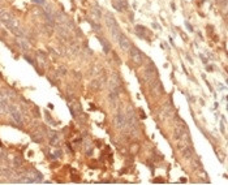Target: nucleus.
<instances>
[{"instance_id":"nucleus-4","label":"nucleus","mask_w":228,"mask_h":185,"mask_svg":"<svg viewBox=\"0 0 228 185\" xmlns=\"http://www.w3.org/2000/svg\"><path fill=\"white\" fill-rule=\"evenodd\" d=\"M11 111H12V116H13V119H16V121H17V122H21V117H20L18 111H17V110H14L13 107L11 108Z\"/></svg>"},{"instance_id":"nucleus-5","label":"nucleus","mask_w":228,"mask_h":185,"mask_svg":"<svg viewBox=\"0 0 228 185\" xmlns=\"http://www.w3.org/2000/svg\"><path fill=\"white\" fill-rule=\"evenodd\" d=\"M35 3H39V4H43V0H34Z\"/></svg>"},{"instance_id":"nucleus-1","label":"nucleus","mask_w":228,"mask_h":185,"mask_svg":"<svg viewBox=\"0 0 228 185\" xmlns=\"http://www.w3.org/2000/svg\"><path fill=\"white\" fill-rule=\"evenodd\" d=\"M129 54H130V59H132V61H133L134 64L140 65V64L142 63V55H141V52H140V50L132 47V48L129 50Z\"/></svg>"},{"instance_id":"nucleus-2","label":"nucleus","mask_w":228,"mask_h":185,"mask_svg":"<svg viewBox=\"0 0 228 185\" xmlns=\"http://www.w3.org/2000/svg\"><path fill=\"white\" fill-rule=\"evenodd\" d=\"M119 43H120V47H121V50H123V51H125V52H129V50L132 48L129 39H128L127 37H124L123 34L120 35V38H119Z\"/></svg>"},{"instance_id":"nucleus-3","label":"nucleus","mask_w":228,"mask_h":185,"mask_svg":"<svg viewBox=\"0 0 228 185\" xmlns=\"http://www.w3.org/2000/svg\"><path fill=\"white\" fill-rule=\"evenodd\" d=\"M115 122H116V125L119 127V128H123V127H125L128 124V120L123 114H119L115 117Z\"/></svg>"}]
</instances>
